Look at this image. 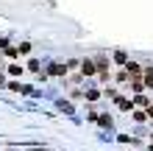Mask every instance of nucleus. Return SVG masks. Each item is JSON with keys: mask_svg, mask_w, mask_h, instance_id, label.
Here are the masks:
<instances>
[{"mask_svg": "<svg viewBox=\"0 0 153 151\" xmlns=\"http://www.w3.org/2000/svg\"><path fill=\"white\" fill-rule=\"evenodd\" d=\"M84 73H95V65H92V62H84Z\"/></svg>", "mask_w": 153, "mask_h": 151, "instance_id": "f257e3e1", "label": "nucleus"}]
</instances>
